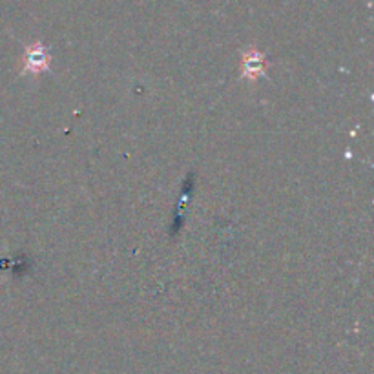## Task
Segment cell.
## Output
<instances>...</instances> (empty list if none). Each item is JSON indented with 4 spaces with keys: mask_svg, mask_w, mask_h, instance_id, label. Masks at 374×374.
I'll return each instance as SVG.
<instances>
[{
    "mask_svg": "<svg viewBox=\"0 0 374 374\" xmlns=\"http://www.w3.org/2000/svg\"><path fill=\"white\" fill-rule=\"evenodd\" d=\"M48 64H50V55L41 42L27 46L26 53H24V69L26 72L39 73L48 68Z\"/></svg>",
    "mask_w": 374,
    "mask_h": 374,
    "instance_id": "1",
    "label": "cell"
},
{
    "mask_svg": "<svg viewBox=\"0 0 374 374\" xmlns=\"http://www.w3.org/2000/svg\"><path fill=\"white\" fill-rule=\"evenodd\" d=\"M265 60L263 55L258 53V51H251V53H245L243 57V75H251V77H255L263 72Z\"/></svg>",
    "mask_w": 374,
    "mask_h": 374,
    "instance_id": "2",
    "label": "cell"
}]
</instances>
